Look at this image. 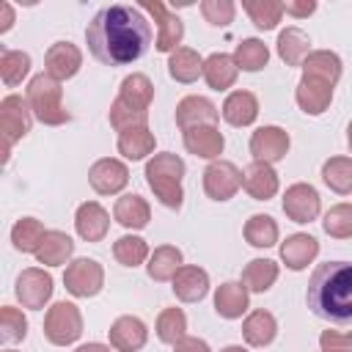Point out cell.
Returning <instances> with one entry per match:
<instances>
[{"label":"cell","mask_w":352,"mask_h":352,"mask_svg":"<svg viewBox=\"0 0 352 352\" xmlns=\"http://www.w3.org/2000/svg\"><path fill=\"white\" fill-rule=\"evenodd\" d=\"M278 336V319L264 311V308H256L245 316L242 322V338L250 344V346H270Z\"/></svg>","instance_id":"cell-27"},{"label":"cell","mask_w":352,"mask_h":352,"mask_svg":"<svg viewBox=\"0 0 352 352\" xmlns=\"http://www.w3.org/2000/svg\"><path fill=\"white\" fill-rule=\"evenodd\" d=\"M278 55L286 66H302V60L311 55V38L300 28H286L278 33Z\"/></svg>","instance_id":"cell-30"},{"label":"cell","mask_w":352,"mask_h":352,"mask_svg":"<svg viewBox=\"0 0 352 352\" xmlns=\"http://www.w3.org/2000/svg\"><path fill=\"white\" fill-rule=\"evenodd\" d=\"M242 234H245L248 245H253V248H272L278 242L280 231H278V223L270 214H250Z\"/></svg>","instance_id":"cell-38"},{"label":"cell","mask_w":352,"mask_h":352,"mask_svg":"<svg viewBox=\"0 0 352 352\" xmlns=\"http://www.w3.org/2000/svg\"><path fill=\"white\" fill-rule=\"evenodd\" d=\"M220 352H248L245 346H239V344H228V346H223Z\"/></svg>","instance_id":"cell-52"},{"label":"cell","mask_w":352,"mask_h":352,"mask_svg":"<svg viewBox=\"0 0 352 352\" xmlns=\"http://www.w3.org/2000/svg\"><path fill=\"white\" fill-rule=\"evenodd\" d=\"M322 182L338 192V195H349L352 192V157H330L322 165Z\"/></svg>","instance_id":"cell-36"},{"label":"cell","mask_w":352,"mask_h":352,"mask_svg":"<svg viewBox=\"0 0 352 352\" xmlns=\"http://www.w3.org/2000/svg\"><path fill=\"white\" fill-rule=\"evenodd\" d=\"M82 66V52L72 41H55L44 55V72L55 77L58 82L72 80Z\"/></svg>","instance_id":"cell-15"},{"label":"cell","mask_w":352,"mask_h":352,"mask_svg":"<svg viewBox=\"0 0 352 352\" xmlns=\"http://www.w3.org/2000/svg\"><path fill=\"white\" fill-rule=\"evenodd\" d=\"M316 11V3L314 0H302V3H283V14H289V16H308V14H314Z\"/></svg>","instance_id":"cell-49"},{"label":"cell","mask_w":352,"mask_h":352,"mask_svg":"<svg viewBox=\"0 0 352 352\" xmlns=\"http://www.w3.org/2000/svg\"><path fill=\"white\" fill-rule=\"evenodd\" d=\"M74 228H77V236L85 239V242H102L110 231V214L102 204L96 201H85L77 206V214H74Z\"/></svg>","instance_id":"cell-16"},{"label":"cell","mask_w":352,"mask_h":352,"mask_svg":"<svg viewBox=\"0 0 352 352\" xmlns=\"http://www.w3.org/2000/svg\"><path fill=\"white\" fill-rule=\"evenodd\" d=\"M33 126V110L28 104V99H22L19 94H8L3 102H0V129H3V138H6V160H8V151L16 140H22Z\"/></svg>","instance_id":"cell-6"},{"label":"cell","mask_w":352,"mask_h":352,"mask_svg":"<svg viewBox=\"0 0 352 352\" xmlns=\"http://www.w3.org/2000/svg\"><path fill=\"white\" fill-rule=\"evenodd\" d=\"M242 8L258 30H272L283 16V3L278 0H245Z\"/></svg>","instance_id":"cell-41"},{"label":"cell","mask_w":352,"mask_h":352,"mask_svg":"<svg viewBox=\"0 0 352 352\" xmlns=\"http://www.w3.org/2000/svg\"><path fill=\"white\" fill-rule=\"evenodd\" d=\"M319 346L322 352H352V330H324Z\"/></svg>","instance_id":"cell-47"},{"label":"cell","mask_w":352,"mask_h":352,"mask_svg":"<svg viewBox=\"0 0 352 352\" xmlns=\"http://www.w3.org/2000/svg\"><path fill=\"white\" fill-rule=\"evenodd\" d=\"M30 72V55L22 50H3L0 55V77L6 88H16Z\"/></svg>","instance_id":"cell-42"},{"label":"cell","mask_w":352,"mask_h":352,"mask_svg":"<svg viewBox=\"0 0 352 352\" xmlns=\"http://www.w3.org/2000/svg\"><path fill=\"white\" fill-rule=\"evenodd\" d=\"M289 132L275 126V124H267V126H258L253 135H250V154H253V162H267V165H275L280 162L286 154H289Z\"/></svg>","instance_id":"cell-11"},{"label":"cell","mask_w":352,"mask_h":352,"mask_svg":"<svg viewBox=\"0 0 352 352\" xmlns=\"http://www.w3.org/2000/svg\"><path fill=\"white\" fill-rule=\"evenodd\" d=\"M302 77H311L336 88V82L341 80V58L330 50H314L302 60Z\"/></svg>","instance_id":"cell-28"},{"label":"cell","mask_w":352,"mask_h":352,"mask_svg":"<svg viewBox=\"0 0 352 352\" xmlns=\"http://www.w3.org/2000/svg\"><path fill=\"white\" fill-rule=\"evenodd\" d=\"M316 256H319V242L311 234H292V236H286L280 242V261L292 272L305 270Z\"/></svg>","instance_id":"cell-21"},{"label":"cell","mask_w":352,"mask_h":352,"mask_svg":"<svg viewBox=\"0 0 352 352\" xmlns=\"http://www.w3.org/2000/svg\"><path fill=\"white\" fill-rule=\"evenodd\" d=\"M220 121V110L212 99L206 96H184L179 104H176V124L179 129H192V126H217Z\"/></svg>","instance_id":"cell-14"},{"label":"cell","mask_w":352,"mask_h":352,"mask_svg":"<svg viewBox=\"0 0 352 352\" xmlns=\"http://www.w3.org/2000/svg\"><path fill=\"white\" fill-rule=\"evenodd\" d=\"M201 14H204V19H206L209 25L226 28V25L234 22L236 6H234L231 0H204V3H201Z\"/></svg>","instance_id":"cell-46"},{"label":"cell","mask_w":352,"mask_h":352,"mask_svg":"<svg viewBox=\"0 0 352 352\" xmlns=\"http://www.w3.org/2000/svg\"><path fill=\"white\" fill-rule=\"evenodd\" d=\"M294 99H297V104H300V110L305 116H322L330 107V102H333V85L311 80V77H302L297 82Z\"/></svg>","instance_id":"cell-23"},{"label":"cell","mask_w":352,"mask_h":352,"mask_svg":"<svg viewBox=\"0 0 352 352\" xmlns=\"http://www.w3.org/2000/svg\"><path fill=\"white\" fill-rule=\"evenodd\" d=\"M113 217H116V223H121L124 228L140 231V228H146L148 220H151V206H148V201H146L143 195L126 192V195H121V198L116 201Z\"/></svg>","instance_id":"cell-24"},{"label":"cell","mask_w":352,"mask_h":352,"mask_svg":"<svg viewBox=\"0 0 352 352\" xmlns=\"http://www.w3.org/2000/svg\"><path fill=\"white\" fill-rule=\"evenodd\" d=\"M170 283H173L170 286L173 294L182 302H201L209 294V272L195 264H182V270L173 275Z\"/></svg>","instance_id":"cell-19"},{"label":"cell","mask_w":352,"mask_h":352,"mask_svg":"<svg viewBox=\"0 0 352 352\" xmlns=\"http://www.w3.org/2000/svg\"><path fill=\"white\" fill-rule=\"evenodd\" d=\"M179 270H182V250L176 245H160L151 250L148 264H146V272L151 280H157V283L173 280V275Z\"/></svg>","instance_id":"cell-31"},{"label":"cell","mask_w":352,"mask_h":352,"mask_svg":"<svg viewBox=\"0 0 352 352\" xmlns=\"http://www.w3.org/2000/svg\"><path fill=\"white\" fill-rule=\"evenodd\" d=\"M0 11H3L0 33H8V30H11V25H14V8H11V3H0Z\"/></svg>","instance_id":"cell-50"},{"label":"cell","mask_w":352,"mask_h":352,"mask_svg":"<svg viewBox=\"0 0 352 352\" xmlns=\"http://www.w3.org/2000/svg\"><path fill=\"white\" fill-rule=\"evenodd\" d=\"M6 352H16V349H6Z\"/></svg>","instance_id":"cell-54"},{"label":"cell","mask_w":352,"mask_h":352,"mask_svg":"<svg viewBox=\"0 0 352 352\" xmlns=\"http://www.w3.org/2000/svg\"><path fill=\"white\" fill-rule=\"evenodd\" d=\"M63 286L72 297H96L104 286V270L96 258H74L66 264Z\"/></svg>","instance_id":"cell-7"},{"label":"cell","mask_w":352,"mask_h":352,"mask_svg":"<svg viewBox=\"0 0 352 352\" xmlns=\"http://www.w3.org/2000/svg\"><path fill=\"white\" fill-rule=\"evenodd\" d=\"M278 272L280 270H278V264L272 258H253L242 270V283L248 286V292L261 294V292L272 289V283L278 280Z\"/></svg>","instance_id":"cell-35"},{"label":"cell","mask_w":352,"mask_h":352,"mask_svg":"<svg viewBox=\"0 0 352 352\" xmlns=\"http://www.w3.org/2000/svg\"><path fill=\"white\" fill-rule=\"evenodd\" d=\"M28 336V319L19 308L3 305L0 308V341L3 344H16Z\"/></svg>","instance_id":"cell-45"},{"label":"cell","mask_w":352,"mask_h":352,"mask_svg":"<svg viewBox=\"0 0 352 352\" xmlns=\"http://www.w3.org/2000/svg\"><path fill=\"white\" fill-rule=\"evenodd\" d=\"M234 60L242 72H261L270 60V50L261 38H242L234 50Z\"/></svg>","instance_id":"cell-37"},{"label":"cell","mask_w":352,"mask_h":352,"mask_svg":"<svg viewBox=\"0 0 352 352\" xmlns=\"http://www.w3.org/2000/svg\"><path fill=\"white\" fill-rule=\"evenodd\" d=\"M184 160L173 151H162L154 154L146 162V182L154 192V198L168 206V209H179L184 204V190H182V179H184Z\"/></svg>","instance_id":"cell-3"},{"label":"cell","mask_w":352,"mask_h":352,"mask_svg":"<svg viewBox=\"0 0 352 352\" xmlns=\"http://www.w3.org/2000/svg\"><path fill=\"white\" fill-rule=\"evenodd\" d=\"M305 302L319 319L333 324H349L352 322V264L349 261L319 264L311 272Z\"/></svg>","instance_id":"cell-2"},{"label":"cell","mask_w":352,"mask_h":352,"mask_svg":"<svg viewBox=\"0 0 352 352\" xmlns=\"http://www.w3.org/2000/svg\"><path fill=\"white\" fill-rule=\"evenodd\" d=\"M184 148L192 157L214 162V160H220V154L226 148V138L217 126H192V129H184Z\"/></svg>","instance_id":"cell-20"},{"label":"cell","mask_w":352,"mask_h":352,"mask_svg":"<svg viewBox=\"0 0 352 352\" xmlns=\"http://www.w3.org/2000/svg\"><path fill=\"white\" fill-rule=\"evenodd\" d=\"M322 212V198L316 192L314 184L308 182H297L292 187H286L283 192V214L292 220V223H311L316 220Z\"/></svg>","instance_id":"cell-8"},{"label":"cell","mask_w":352,"mask_h":352,"mask_svg":"<svg viewBox=\"0 0 352 352\" xmlns=\"http://www.w3.org/2000/svg\"><path fill=\"white\" fill-rule=\"evenodd\" d=\"M44 226H41V220H36V217H22V220H16L14 223V228H11V242H14V248L19 250V253H36L38 250V245H41V239H44Z\"/></svg>","instance_id":"cell-39"},{"label":"cell","mask_w":352,"mask_h":352,"mask_svg":"<svg viewBox=\"0 0 352 352\" xmlns=\"http://www.w3.org/2000/svg\"><path fill=\"white\" fill-rule=\"evenodd\" d=\"M173 352H212L209 344L204 338H195V336H184L179 344H173Z\"/></svg>","instance_id":"cell-48"},{"label":"cell","mask_w":352,"mask_h":352,"mask_svg":"<svg viewBox=\"0 0 352 352\" xmlns=\"http://www.w3.org/2000/svg\"><path fill=\"white\" fill-rule=\"evenodd\" d=\"M143 8L154 16V22H157V50L160 52H176L179 50V44H182V38H184V25H182V19L168 8V6H162L160 0H146L143 3Z\"/></svg>","instance_id":"cell-12"},{"label":"cell","mask_w":352,"mask_h":352,"mask_svg":"<svg viewBox=\"0 0 352 352\" xmlns=\"http://www.w3.org/2000/svg\"><path fill=\"white\" fill-rule=\"evenodd\" d=\"M72 253H74V242L66 231H47L33 256L44 267H60V264H69Z\"/></svg>","instance_id":"cell-29"},{"label":"cell","mask_w":352,"mask_h":352,"mask_svg":"<svg viewBox=\"0 0 352 352\" xmlns=\"http://www.w3.org/2000/svg\"><path fill=\"white\" fill-rule=\"evenodd\" d=\"M239 77V66L234 60V55L226 52H212L209 58H204V80L212 91H228Z\"/></svg>","instance_id":"cell-25"},{"label":"cell","mask_w":352,"mask_h":352,"mask_svg":"<svg viewBox=\"0 0 352 352\" xmlns=\"http://www.w3.org/2000/svg\"><path fill=\"white\" fill-rule=\"evenodd\" d=\"M118 99H124L126 104L138 107V110H148L151 107V99H154V85L146 74L140 72H132L121 80V88H118Z\"/></svg>","instance_id":"cell-34"},{"label":"cell","mask_w":352,"mask_h":352,"mask_svg":"<svg viewBox=\"0 0 352 352\" xmlns=\"http://www.w3.org/2000/svg\"><path fill=\"white\" fill-rule=\"evenodd\" d=\"M154 132L148 126H132V129H124L118 132V154L126 157V160H146L151 151H154Z\"/></svg>","instance_id":"cell-32"},{"label":"cell","mask_w":352,"mask_h":352,"mask_svg":"<svg viewBox=\"0 0 352 352\" xmlns=\"http://www.w3.org/2000/svg\"><path fill=\"white\" fill-rule=\"evenodd\" d=\"M187 336V316L182 308H165L157 316V338L162 344H179Z\"/></svg>","instance_id":"cell-43"},{"label":"cell","mask_w":352,"mask_h":352,"mask_svg":"<svg viewBox=\"0 0 352 352\" xmlns=\"http://www.w3.org/2000/svg\"><path fill=\"white\" fill-rule=\"evenodd\" d=\"M91 55L104 66H126L143 58L151 47V22L138 6L116 3L94 14L85 28Z\"/></svg>","instance_id":"cell-1"},{"label":"cell","mask_w":352,"mask_h":352,"mask_svg":"<svg viewBox=\"0 0 352 352\" xmlns=\"http://www.w3.org/2000/svg\"><path fill=\"white\" fill-rule=\"evenodd\" d=\"M52 275L44 272L41 267H28L19 272L16 278V300L22 302V308H30V311H41L50 297H52Z\"/></svg>","instance_id":"cell-9"},{"label":"cell","mask_w":352,"mask_h":352,"mask_svg":"<svg viewBox=\"0 0 352 352\" xmlns=\"http://www.w3.org/2000/svg\"><path fill=\"white\" fill-rule=\"evenodd\" d=\"M220 113L231 126H250L258 118V99L250 91H231Z\"/></svg>","instance_id":"cell-26"},{"label":"cell","mask_w":352,"mask_h":352,"mask_svg":"<svg viewBox=\"0 0 352 352\" xmlns=\"http://www.w3.org/2000/svg\"><path fill=\"white\" fill-rule=\"evenodd\" d=\"M168 74L176 82H195L204 74V58L190 47H179L168 58Z\"/></svg>","instance_id":"cell-33"},{"label":"cell","mask_w":352,"mask_h":352,"mask_svg":"<svg viewBox=\"0 0 352 352\" xmlns=\"http://www.w3.org/2000/svg\"><path fill=\"white\" fill-rule=\"evenodd\" d=\"M324 234L333 239H349L352 236V204H336L324 212Z\"/></svg>","instance_id":"cell-44"},{"label":"cell","mask_w":352,"mask_h":352,"mask_svg":"<svg viewBox=\"0 0 352 352\" xmlns=\"http://www.w3.org/2000/svg\"><path fill=\"white\" fill-rule=\"evenodd\" d=\"M250 305V292L242 280H226L214 292V311L223 319H239Z\"/></svg>","instance_id":"cell-22"},{"label":"cell","mask_w":352,"mask_h":352,"mask_svg":"<svg viewBox=\"0 0 352 352\" xmlns=\"http://www.w3.org/2000/svg\"><path fill=\"white\" fill-rule=\"evenodd\" d=\"M346 143H349V148H352V121H349V126H346Z\"/></svg>","instance_id":"cell-53"},{"label":"cell","mask_w":352,"mask_h":352,"mask_svg":"<svg viewBox=\"0 0 352 352\" xmlns=\"http://www.w3.org/2000/svg\"><path fill=\"white\" fill-rule=\"evenodd\" d=\"M113 256H116V261L124 264V267H138V264H143V261L151 256V250H148V245H146L143 236L124 234V236H118V239L113 242Z\"/></svg>","instance_id":"cell-40"},{"label":"cell","mask_w":352,"mask_h":352,"mask_svg":"<svg viewBox=\"0 0 352 352\" xmlns=\"http://www.w3.org/2000/svg\"><path fill=\"white\" fill-rule=\"evenodd\" d=\"M242 187H245V192L253 201H270V198H275L280 182H278V173H275L272 165H267V162H250L242 170Z\"/></svg>","instance_id":"cell-18"},{"label":"cell","mask_w":352,"mask_h":352,"mask_svg":"<svg viewBox=\"0 0 352 352\" xmlns=\"http://www.w3.org/2000/svg\"><path fill=\"white\" fill-rule=\"evenodd\" d=\"M107 336H110V346L113 349H118V352H138L148 341V327L138 316H118L110 324Z\"/></svg>","instance_id":"cell-17"},{"label":"cell","mask_w":352,"mask_h":352,"mask_svg":"<svg viewBox=\"0 0 352 352\" xmlns=\"http://www.w3.org/2000/svg\"><path fill=\"white\" fill-rule=\"evenodd\" d=\"M44 336L55 346H69L82 336V314L74 302H55L47 308L44 316Z\"/></svg>","instance_id":"cell-5"},{"label":"cell","mask_w":352,"mask_h":352,"mask_svg":"<svg viewBox=\"0 0 352 352\" xmlns=\"http://www.w3.org/2000/svg\"><path fill=\"white\" fill-rule=\"evenodd\" d=\"M88 182L99 195H116L129 182V168L116 157H102L88 168Z\"/></svg>","instance_id":"cell-13"},{"label":"cell","mask_w":352,"mask_h":352,"mask_svg":"<svg viewBox=\"0 0 352 352\" xmlns=\"http://www.w3.org/2000/svg\"><path fill=\"white\" fill-rule=\"evenodd\" d=\"M74 352H110V346H104V344H96V341H91V344H82V346H77Z\"/></svg>","instance_id":"cell-51"},{"label":"cell","mask_w":352,"mask_h":352,"mask_svg":"<svg viewBox=\"0 0 352 352\" xmlns=\"http://www.w3.org/2000/svg\"><path fill=\"white\" fill-rule=\"evenodd\" d=\"M242 187V170L228 160H214L204 170V192L212 201H228Z\"/></svg>","instance_id":"cell-10"},{"label":"cell","mask_w":352,"mask_h":352,"mask_svg":"<svg viewBox=\"0 0 352 352\" xmlns=\"http://www.w3.org/2000/svg\"><path fill=\"white\" fill-rule=\"evenodd\" d=\"M25 99H28V104L33 110V118H38L47 126H60V124H66L72 118L69 110L63 107V88H60V82L55 77H50L47 72L36 74L28 82Z\"/></svg>","instance_id":"cell-4"}]
</instances>
